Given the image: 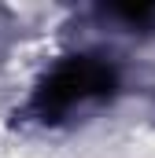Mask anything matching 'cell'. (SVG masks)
<instances>
[{
  "label": "cell",
  "instance_id": "1",
  "mask_svg": "<svg viewBox=\"0 0 155 158\" xmlns=\"http://www.w3.org/2000/svg\"><path fill=\"white\" fill-rule=\"evenodd\" d=\"M111 88H115L111 63L96 55H70L41 81L37 96H33V114L41 121H59L67 110H74L89 99L111 96Z\"/></svg>",
  "mask_w": 155,
  "mask_h": 158
}]
</instances>
